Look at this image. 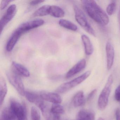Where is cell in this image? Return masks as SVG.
I'll return each mask as SVG.
<instances>
[{
	"label": "cell",
	"instance_id": "19",
	"mask_svg": "<svg viewBox=\"0 0 120 120\" xmlns=\"http://www.w3.org/2000/svg\"><path fill=\"white\" fill-rule=\"evenodd\" d=\"M15 115L9 107H6L1 112L0 120H16Z\"/></svg>",
	"mask_w": 120,
	"mask_h": 120
},
{
	"label": "cell",
	"instance_id": "12",
	"mask_svg": "<svg viewBox=\"0 0 120 120\" xmlns=\"http://www.w3.org/2000/svg\"><path fill=\"white\" fill-rule=\"evenodd\" d=\"M86 66V61L85 59H82L69 69L66 74V78H70L80 73L85 68Z\"/></svg>",
	"mask_w": 120,
	"mask_h": 120
},
{
	"label": "cell",
	"instance_id": "16",
	"mask_svg": "<svg viewBox=\"0 0 120 120\" xmlns=\"http://www.w3.org/2000/svg\"><path fill=\"white\" fill-rule=\"evenodd\" d=\"M81 38L84 45L86 54L87 55H91L93 53L94 49L90 38L85 35H82Z\"/></svg>",
	"mask_w": 120,
	"mask_h": 120
},
{
	"label": "cell",
	"instance_id": "22",
	"mask_svg": "<svg viewBox=\"0 0 120 120\" xmlns=\"http://www.w3.org/2000/svg\"><path fill=\"white\" fill-rule=\"evenodd\" d=\"M59 24L60 26L66 29L76 31L78 30V26L73 22L66 19H60L59 22Z\"/></svg>",
	"mask_w": 120,
	"mask_h": 120
},
{
	"label": "cell",
	"instance_id": "3",
	"mask_svg": "<svg viewBox=\"0 0 120 120\" xmlns=\"http://www.w3.org/2000/svg\"><path fill=\"white\" fill-rule=\"evenodd\" d=\"M90 74L91 71H87L81 75L72 80L61 84L56 89V92L57 93L63 94L68 92L87 79L90 76Z\"/></svg>",
	"mask_w": 120,
	"mask_h": 120
},
{
	"label": "cell",
	"instance_id": "10",
	"mask_svg": "<svg viewBox=\"0 0 120 120\" xmlns=\"http://www.w3.org/2000/svg\"><path fill=\"white\" fill-rule=\"evenodd\" d=\"M107 66L108 70H110L113 64L114 57V49L113 45L109 41L107 42L106 45Z\"/></svg>",
	"mask_w": 120,
	"mask_h": 120
},
{
	"label": "cell",
	"instance_id": "14",
	"mask_svg": "<svg viewBox=\"0 0 120 120\" xmlns=\"http://www.w3.org/2000/svg\"><path fill=\"white\" fill-rule=\"evenodd\" d=\"M95 115L91 110L82 109L80 110L76 116V120H95Z\"/></svg>",
	"mask_w": 120,
	"mask_h": 120
},
{
	"label": "cell",
	"instance_id": "7",
	"mask_svg": "<svg viewBox=\"0 0 120 120\" xmlns=\"http://www.w3.org/2000/svg\"><path fill=\"white\" fill-rule=\"evenodd\" d=\"M16 11L17 7L15 4L10 5L7 9L5 14L1 18L0 21V31L1 34L5 26L14 17L16 13Z\"/></svg>",
	"mask_w": 120,
	"mask_h": 120
},
{
	"label": "cell",
	"instance_id": "29",
	"mask_svg": "<svg viewBox=\"0 0 120 120\" xmlns=\"http://www.w3.org/2000/svg\"><path fill=\"white\" fill-rule=\"evenodd\" d=\"M44 2H45V0H33L30 2V5L31 6H35L41 4Z\"/></svg>",
	"mask_w": 120,
	"mask_h": 120
},
{
	"label": "cell",
	"instance_id": "2",
	"mask_svg": "<svg viewBox=\"0 0 120 120\" xmlns=\"http://www.w3.org/2000/svg\"><path fill=\"white\" fill-rule=\"evenodd\" d=\"M113 81V75L111 74L108 77L106 85L102 90L98 98V106L100 110H104L108 104Z\"/></svg>",
	"mask_w": 120,
	"mask_h": 120
},
{
	"label": "cell",
	"instance_id": "6",
	"mask_svg": "<svg viewBox=\"0 0 120 120\" xmlns=\"http://www.w3.org/2000/svg\"><path fill=\"white\" fill-rule=\"evenodd\" d=\"M6 74L10 84L14 87L19 94L22 96H24L26 91L23 83L20 76L12 71H7Z\"/></svg>",
	"mask_w": 120,
	"mask_h": 120
},
{
	"label": "cell",
	"instance_id": "23",
	"mask_svg": "<svg viewBox=\"0 0 120 120\" xmlns=\"http://www.w3.org/2000/svg\"><path fill=\"white\" fill-rule=\"evenodd\" d=\"M50 114L52 115L60 116L64 112V107L59 104H53L50 109Z\"/></svg>",
	"mask_w": 120,
	"mask_h": 120
},
{
	"label": "cell",
	"instance_id": "15",
	"mask_svg": "<svg viewBox=\"0 0 120 120\" xmlns=\"http://www.w3.org/2000/svg\"><path fill=\"white\" fill-rule=\"evenodd\" d=\"M24 96L30 102L35 104L37 106L43 101L40 94L34 92L26 91Z\"/></svg>",
	"mask_w": 120,
	"mask_h": 120
},
{
	"label": "cell",
	"instance_id": "30",
	"mask_svg": "<svg viewBox=\"0 0 120 120\" xmlns=\"http://www.w3.org/2000/svg\"><path fill=\"white\" fill-rule=\"evenodd\" d=\"M116 120H120V108H118L116 110Z\"/></svg>",
	"mask_w": 120,
	"mask_h": 120
},
{
	"label": "cell",
	"instance_id": "11",
	"mask_svg": "<svg viewBox=\"0 0 120 120\" xmlns=\"http://www.w3.org/2000/svg\"><path fill=\"white\" fill-rule=\"evenodd\" d=\"M41 98L43 100L53 104H59L61 102L62 99L57 93L50 92H42L40 93Z\"/></svg>",
	"mask_w": 120,
	"mask_h": 120
},
{
	"label": "cell",
	"instance_id": "27",
	"mask_svg": "<svg viewBox=\"0 0 120 120\" xmlns=\"http://www.w3.org/2000/svg\"><path fill=\"white\" fill-rule=\"evenodd\" d=\"M12 0H2L0 4V9L2 10L5 9L8 5L11 2H12Z\"/></svg>",
	"mask_w": 120,
	"mask_h": 120
},
{
	"label": "cell",
	"instance_id": "32",
	"mask_svg": "<svg viewBox=\"0 0 120 120\" xmlns=\"http://www.w3.org/2000/svg\"><path fill=\"white\" fill-rule=\"evenodd\" d=\"M47 120H52V117H51V114H50V116L48 118H47Z\"/></svg>",
	"mask_w": 120,
	"mask_h": 120
},
{
	"label": "cell",
	"instance_id": "5",
	"mask_svg": "<svg viewBox=\"0 0 120 120\" xmlns=\"http://www.w3.org/2000/svg\"><path fill=\"white\" fill-rule=\"evenodd\" d=\"M10 107L17 120H28L27 109L25 105L14 98L10 100Z\"/></svg>",
	"mask_w": 120,
	"mask_h": 120
},
{
	"label": "cell",
	"instance_id": "20",
	"mask_svg": "<svg viewBox=\"0 0 120 120\" xmlns=\"http://www.w3.org/2000/svg\"><path fill=\"white\" fill-rule=\"evenodd\" d=\"M65 12L61 8L56 5H50L49 15L55 18H61L64 16Z\"/></svg>",
	"mask_w": 120,
	"mask_h": 120
},
{
	"label": "cell",
	"instance_id": "25",
	"mask_svg": "<svg viewBox=\"0 0 120 120\" xmlns=\"http://www.w3.org/2000/svg\"><path fill=\"white\" fill-rule=\"evenodd\" d=\"M31 116L32 120H41V115L38 109L34 106L31 109Z\"/></svg>",
	"mask_w": 120,
	"mask_h": 120
},
{
	"label": "cell",
	"instance_id": "18",
	"mask_svg": "<svg viewBox=\"0 0 120 120\" xmlns=\"http://www.w3.org/2000/svg\"><path fill=\"white\" fill-rule=\"evenodd\" d=\"M8 87L5 79L0 77V104L2 106L7 93Z\"/></svg>",
	"mask_w": 120,
	"mask_h": 120
},
{
	"label": "cell",
	"instance_id": "21",
	"mask_svg": "<svg viewBox=\"0 0 120 120\" xmlns=\"http://www.w3.org/2000/svg\"><path fill=\"white\" fill-rule=\"evenodd\" d=\"M50 5H45L41 7L33 14L34 17H42L49 15Z\"/></svg>",
	"mask_w": 120,
	"mask_h": 120
},
{
	"label": "cell",
	"instance_id": "28",
	"mask_svg": "<svg viewBox=\"0 0 120 120\" xmlns=\"http://www.w3.org/2000/svg\"><path fill=\"white\" fill-rule=\"evenodd\" d=\"M96 92H97V90L96 89H95L91 91L89 93V94L88 95L87 97V101L90 100L94 97V95L96 94Z\"/></svg>",
	"mask_w": 120,
	"mask_h": 120
},
{
	"label": "cell",
	"instance_id": "31",
	"mask_svg": "<svg viewBox=\"0 0 120 120\" xmlns=\"http://www.w3.org/2000/svg\"><path fill=\"white\" fill-rule=\"evenodd\" d=\"M118 21L119 25V31L120 32V6L118 13Z\"/></svg>",
	"mask_w": 120,
	"mask_h": 120
},
{
	"label": "cell",
	"instance_id": "4",
	"mask_svg": "<svg viewBox=\"0 0 120 120\" xmlns=\"http://www.w3.org/2000/svg\"><path fill=\"white\" fill-rule=\"evenodd\" d=\"M74 9L75 13V19L78 23L88 33L95 36L94 30L89 24L85 16L82 11L76 5H74Z\"/></svg>",
	"mask_w": 120,
	"mask_h": 120
},
{
	"label": "cell",
	"instance_id": "17",
	"mask_svg": "<svg viewBox=\"0 0 120 120\" xmlns=\"http://www.w3.org/2000/svg\"><path fill=\"white\" fill-rule=\"evenodd\" d=\"M85 101L84 93L82 91L77 92L74 96L72 100L73 105L75 107H79L84 105Z\"/></svg>",
	"mask_w": 120,
	"mask_h": 120
},
{
	"label": "cell",
	"instance_id": "8",
	"mask_svg": "<svg viewBox=\"0 0 120 120\" xmlns=\"http://www.w3.org/2000/svg\"><path fill=\"white\" fill-rule=\"evenodd\" d=\"M44 23L45 21L43 19H35L22 24L17 28L24 34L34 29L42 26Z\"/></svg>",
	"mask_w": 120,
	"mask_h": 120
},
{
	"label": "cell",
	"instance_id": "9",
	"mask_svg": "<svg viewBox=\"0 0 120 120\" xmlns=\"http://www.w3.org/2000/svg\"><path fill=\"white\" fill-rule=\"evenodd\" d=\"M23 34V33L18 28L14 31L6 45V49L7 52H10L12 51L19 39Z\"/></svg>",
	"mask_w": 120,
	"mask_h": 120
},
{
	"label": "cell",
	"instance_id": "24",
	"mask_svg": "<svg viewBox=\"0 0 120 120\" xmlns=\"http://www.w3.org/2000/svg\"><path fill=\"white\" fill-rule=\"evenodd\" d=\"M116 7V1L112 0L108 5L106 8V12L108 15L111 16L115 12Z\"/></svg>",
	"mask_w": 120,
	"mask_h": 120
},
{
	"label": "cell",
	"instance_id": "26",
	"mask_svg": "<svg viewBox=\"0 0 120 120\" xmlns=\"http://www.w3.org/2000/svg\"><path fill=\"white\" fill-rule=\"evenodd\" d=\"M114 97L117 102H120V85L117 87L115 90Z\"/></svg>",
	"mask_w": 120,
	"mask_h": 120
},
{
	"label": "cell",
	"instance_id": "13",
	"mask_svg": "<svg viewBox=\"0 0 120 120\" xmlns=\"http://www.w3.org/2000/svg\"><path fill=\"white\" fill-rule=\"evenodd\" d=\"M11 68L12 71L20 76L29 77L30 75V71L27 68L16 62H12Z\"/></svg>",
	"mask_w": 120,
	"mask_h": 120
},
{
	"label": "cell",
	"instance_id": "1",
	"mask_svg": "<svg viewBox=\"0 0 120 120\" xmlns=\"http://www.w3.org/2000/svg\"><path fill=\"white\" fill-rule=\"evenodd\" d=\"M81 3L88 16L99 23L107 25L109 22L108 15L94 0H83Z\"/></svg>",
	"mask_w": 120,
	"mask_h": 120
},
{
	"label": "cell",
	"instance_id": "33",
	"mask_svg": "<svg viewBox=\"0 0 120 120\" xmlns=\"http://www.w3.org/2000/svg\"><path fill=\"white\" fill-rule=\"evenodd\" d=\"M98 120H105L103 118H101V117H100V118H99L98 119Z\"/></svg>",
	"mask_w": 120,
	"mask_h": 120
}]
</instances>
